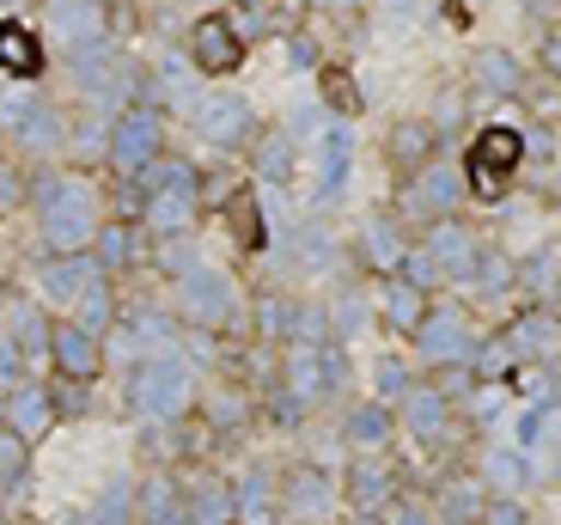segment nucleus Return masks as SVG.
Segmentation results:
<instances>
[{"instance_id":"nucleus-1","label":"nucleus","mask_w":561,"mask_h":525,"mask_svg":"<svg viewBox=\"0 0 561 525\" xmlns=\"http://www.w3.org/2000/svg\"><path fill=\"white\" fill-rule=\"evenodd\" d=\"M519 135L513 128H489L477 141V153H470V190L477 196H501L506 184H513V171H519Z\"/></svg>"},{"instance_id":"nucleus-2","label":"nucleus","mask_w":561,"mask_h":525,"mask_svg":"<svg viewBox=\"0 0 561 525\" xmlns=\"http://www.w3.org/2000/svg\"><path fill=\"white\" fill-rule=\"evenodd\" d=\"M196 61H202V68H214V73L239 68V37H232L220 19H202V31H196Z\"/></svg>"},{"instance_id":"nucleus-4","label":"nucleus","mask_w":561,"mask_h":525,"mask_svg":"<svg viewBox=\"0 0 561 525\" xmlns=\"http://www.w3.org/2000/svg\"><path fill=\"white\" fill-rule=\"evenodd\" d=\"M232 227H239V239H244V244H256V220H251V196H239V202H232Z\"/></svg>"},{"instance_id":"nucleus-3","label":"nucleus","mask_w":561,"mask_h":525,"mask_svg":"<svg viewBox=\"0 0 561 525\" xmlns=\"http://www.w3.org/2000/svg\"><path fill=\"white\" fill-rule=\"evenodd\" d=\"M0 68H7V73H43L37 37H31V31H19V25H0Z\"/></svg>"}]
</instances>
